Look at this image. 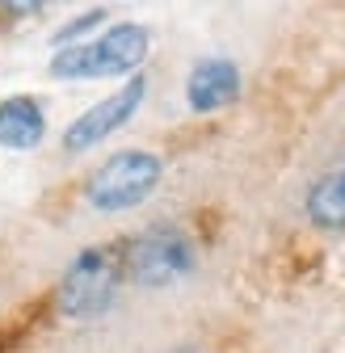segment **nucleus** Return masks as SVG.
Masks as SVG:
<instances>
[{"instance_id": "nucleus-1", "label": "nucleus", "mask_w": 345, "mask_h": 353, "mask_svg": "<svg viewBox=\"0 0 345 353\" xmlns=\"http://www.w3.org/2000/svg\"><path fill=\"white\" fill-rule=\"evenodd\" d=\"M148 55V30L144 26H114L93 42H72L51 59V76L59 80H97V76H126Z\"/></svg>"}, {"instance_id": "nucleus-2", "label": "nucleus", "mask_w": 345, "mask_h": 353, "mask_svg": "<svg viewBox=\"0 0 345 353\" xmlns=\"http://www.w3.org/2000/svg\"><path fill=\"white\" fill-rule=\"evenodd\" d=\"M160 160L152 152H118L110 156L93 176H89V190H84V198H89V206L114 214V210H131L139 206L144 198L156 194L160 185Z\"/></svg>"}, {"instance_id": "nucleus-3", "label": "nucleus", "mask_w": 345, "mask_h": 353, "mask_svg": "<svg viewBox=\"0 0 345 353\" xmlns=\"http://www.w3.org/2000/svg\"><path fill=\"white\" fill-rule=\"evenodd\" d=\"M114 290H118V270L114 261L101 252V248H89L72 261V270L63 274V286H59V312L72 316V320H97L110 312L114 303Z\"/></svg>"}, {"instance_id": "nucleus-4", "label": "nucleus", "mask_w": 345, "mask_h": 353, "mask_svg": "<svg viewBox=\"0 0 345 353\" xmlns=\"http://www.w3.org/2000/svg\"><path fill=\"white\" fill-rule=\"evenodd\" d=\"M126 270H131V278L139 286H168V282H177L194 270V248L186 236L160 228V232H148L131 244Z\"/></svg>"}, {"instance_id": "nucleus-5", "label": "nucleus", "mask_w": 345, "mask_h": 353, "mask_svg": "<svg viewBox=\"0 0 345 353\" xmlns=\"http://www.w3.org/2000/svg\"><path fill=\"white\" fill-rule=\"evenodd\" d=\"M144 93H148V80H144V76H131V80L118 88V93H110V97L97 101L93 110H84V114L63 130V148H68V152H84V148H97L101 139H110L118 126L131 122V114L139 110Z\"/></svg>"}, {"instance_id": "nucleus-6", "label": "nucleus", "mask_w": 345, "mask_h": 353, "mask_svg": "<svg viewBox=\"0 0 345 353\" xmlns=\"http://www.w3.org/2000/svg\"><path fill=\"white\" fill-rule=\"evenodd\" d=\"M236 93H240V72L228 59H202L190 72V84H186V97H190V110L194 114L219 110V105L236 101Z\"/></svg>"}, {"instance_id": "nucleus-7", "label": "nucleus", "mask_w": 345, "mask_h": 353, "mask_svg": "<svg viewBox=\"0 0 345 353\" xmlns=\"http://www.w3.org/2000/svg\"><path fill=\"white\" fill-rule=\"evenodd\" d=\"M47 135V118H42L34 97H5L0 101V148L9 152H34Z\"/></svg>"}, {"instance_id": "nucleus-8", "label": "nucleus", "mask_w": 345, "mask_h": 353, "mask_svg": "<svg viewBox=\"0 0 345 353\" xmlns=\"http://www.w3.org/2000/svg\"><path fill=\"white\" fill-rule=\"evenodd\" d=\"M308 214L320 228H345V172H333L312 185L308 194Z\"/></svg>"}, {"instance_id": "nucleus-9", "label": "nucleus", "mask_w": 345, "mask_h": 353, "mask_svg": "<svg viewBox=\"0 0 345 353\" xmlns=\"http://www.w3.org/2000/svg\"><path fill=\"white\" fill-rule=\"evenodd\" d=\"M101 17H106V9H89L84 17H76L72 26H63V30H59V47H72V38L84 34V30H93V26H101Z\"/></svg>"}]
</instances>
